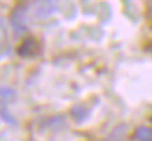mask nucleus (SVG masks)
<instances>
[{
  "label": "nucleus",
  "mask_w": 152,
  "mask_h": 141,
  "mask_svg": "<svg viewBox=\"0 0 152 141\" xmlns=\"http://www.w3.org/2000/svg\"><path fill=\"white\" fill-rule=\"evenodd\" d=\"M134 141H152V126H137L134 130Z\"/></svg>",
  "instance_id": "f03ea898"
},
{
  "label": "nucleus",
  "mask_w": 152,
  "mask_h": 141,
  "mask_svg": "<svg viewBox=\"0 0 152 141\" xmlns=\"http://www.w3.org/2000/svg\"><path fill=\"white\" fill-rule=\"evenodd\" d=\"M71 115H72L74 121H83V119L89 115V111H87L86 106H82V104H76V106L71 110Z\"/></svg>",
  "instance_id": "20e7f679"
},
{
  "label": "nucleus",
  "mask_w": 152,
  "mask_h": 141,
  "mask_svg": "<svg viewBox=\"0 0 152 141\" xmlns=\"http://www.w3.org/2000/svg\"><path fill=\"white\" fill-rule=\"evenodd\" d=\"M10 99H11V100L15 99V91H13L11 87H2V100L7 102Z\"/></svg>",
  "instance_id": "423d86ee"
},
{
  "label": "nucleus",
  "mask_w": 152,
  "mask_h": 141,
  "mask_svg": "<svg viewBox=\"0 0 152 141\" xmlns=\"http://www.w3.org/2000/svg\"><path fill=\"white\" fill-rule=\"evenodd\" d=\"M11 24L15 26V30H19V32L20 30H26V20L22 17V7H19V9L11 15Z\"/></svg>",
  "instance_id": "7ed1b4c3"
},
{
  "label": "nucleus",
  "mask_w": 152,
  "mask_h": 141,
  "mask_svg": "<svg viewBox=\"0 0 152 141\" xmlns=\"http://www.w3.org/2000/svg\"><path fill=\"white\" fill-rule=\"evenodd\" d=\"M39 50H41V45H39V41H37L35 37H26V39L19 45V48H17L19 56H22V58L35 56Z\"/></svg>",
  "instance_id": "f257e3e1"
},
{
  "label": "nucleus",
  "mask_w": 152,
  "mask_h": 141,
  "mask_svg": "<svg viewBox=\"0 0 152 141\" xmlns=\"http://www.w3.org/2000/svg\"><path fill=\"white\" fill-rule=\"evenodd\" d=\"M54 9H56V4H54V2L37 4V7H35V15H39V17H45V15H50Z\"/></svg>",
  "instance_id": "39448f33"
}]
</instances>
